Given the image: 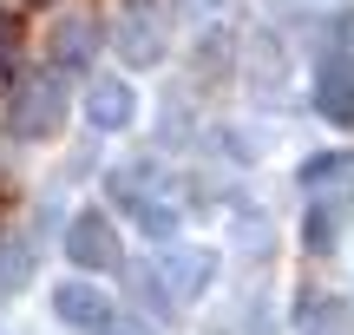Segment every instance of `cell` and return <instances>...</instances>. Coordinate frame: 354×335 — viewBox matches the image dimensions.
<instances>
[{
    "instance_id": "6da1fadb",
    "label": "cell",
    "mask_w": 354,
    "mask_h": 335,
    "mask_svg": "<svg viewBox=\"0 0 354 335\" xmlns=\"http://www.w3.org/2000/svg\"><path fill=\"white\" fill-rule=\"evenodd\" d=\"M112 197L125 204V217L145 237H177V224H184V197L165 178V165H118L112 171Z\"/></svg>"
},
{
    "instance_id": "7a4b0ae2",
    "label": "cell",
    "mask_w": 354,
    "mask_h": 335,
    "mask_svg": "<svg viewBox=\"0 0 354 335\" xmlns=\"http://www.w3.org/2000/svg\"><path fill=\"white\" fill-rule=\"evenodd\" d=\"M66 112H73L66 73H59V66H39V73H26L20 86L7 92V138L39 145V138H53V132L66 125Z\"/></svg>"
},
{
    "instance_id": "3957f363",
    "label": "cell",
    "mask_w": 354,
    "mask_h": 335,
    "mask_svg": "<svg viewBox=\"0 0 354 335\" xmlns=\"http://www.w3.org/2000/svg\"><path fill=\"white\" fill-rule=\"evenodd\" d=\"M66 263L86 270V276L125 270V244L112 230V210H73V224H66Z\"/></svg>"
},
{
    "instance_id": "277c9868",
    "label": "cell",
    "mask_w": 354,
    "mask_h": 335,
    "mask_svg": "<svg viewBox=\"0 0 354 335\" xmlns=\"http://www.w3.org/2000/svg\"><path fill=\"white\" fill-rule=\"evenodd\" d=\"M53 316H59L73 335H125V323H118V302L105 296V289H92L86 276H66V283L53 289Z\"/></svg>"
},
{
    "instance_id": "5b68a950",
    "label": "cell",
    "mask_w": 354,
    "mask_h": 335,
    "mask_svg": "<svg viewBox=\"0 0 354 335\" xmlns=\"http://www.w3.org/2000/svg\"><path fill=\"white\" fill-rule=\"evenodd\" d=\"M99 39H105L99 13H86V7H66L59 20H53V33H46V66L73 73V66H86L92 53H99Z\"/></svg>"
},
{
    "instance_id": "8992f818",
    "label": "cell",
    "mask_w": 354,
    "mask_h": 335,
    "mask_svg": "<svg viewBox=\"0 0 354 335\" xmlns=\"http://www.w3.org/2000/svg\"><path fill=\"white\" fill-rule=\"evenodd\" d=\"M315 112L328 118V125L354 132V60L348 53H328V60L315 66Z\"/></svg>"
},
{
    "instance_id": "52a82bcc",
    "label": "cell",
    "mask_w": 354,
    "mask_h": 335,
    "mask_svg": "<svg viewBox=\"0 0 354 335\" xmlns=\"http://www.w3.org/2000/svg\"><path fill=\"white\" fill-rule=\"evenodd\" d=\"M210 276H216V257H210V250H190V244L158 263V283H165L171 309H177V302H197L203 289H210Z\"/></svg>"
},
{
    "instance_id": "ba28073f",
    "label": "cell",
    "mask_w": 354,
    "mask_h": 335,
    "mask_svg": "<svg viewBox=\"0 0 354 335\" xmlns=\"http://www.w3.org/2000/svg\"><path fill=\"white\" fill-rule=\"evenodd\" d=\"M131 118H138V92H131V79H92V92H86V125L92 132H125Z\"/></svg>"
},
{
    "instance_id": "9c48e42d",
    "label": "cell",
    "mask_w": 354,
    "mask_h": 335,
    "mask_svg": "<svg viewBox=\"0 0 354 335\" xmlns=\"http://www.w3.org/2000/svg\"><path fill=\"white\" fill-rule=\"evenodd\" d=\"M295 329L302 335H348V302L322 296V289H302L295 296Z\"/></svg>"
},
{
    "instance_id": "30bf717a",
    "label": "cell",
    "mask_w": 354,
    "mask_h": 335,
    "mask_svg": "<svg viewBox=\"0 0 354 335\" xmlns=\"http://www.w3.org/2000/svg\"><path fill=\"white\" fill-rule=\"evenodd\" d=\"M302 191L308 197H348L354 191V152H322V158H308L302 165Z\"/></svg>"
},
{
    "instance_id": "8fae6325",
    "label": "cell",
    "mask_w": 354,
    "mask_h": 335,
    "mask_svg": "<svg viewBox=\"0 0 354 335\" xmlns=\"http://www.w3.org/2000/svg\"><path fill=\"white\" fill-rule=\"evenodd\" d=\"M118 39H125V60L131 66H158V60H165V26H158V20H125Z\"/></svg>"
},
{
    "instance_id": "7c38bea8",
    "label": "cell",
    "mask_w": 354,
    "mask_h": 335,
    "mask_svg": "<svg viewBox=\"0 0 354 335\" xmlns=\"http://www.w3.org/2000/svg\"><path fill=\"white\" fill-rule=\"evenodd\" d=\"M335 237H342V204H322L315 217H308V250H328Z\"/></svg>"
},
{
    "instance_id": "4fadbf2b",
    "label": "cell",
    "mask_w": 354,
    "mask_h": 335,
    "mask_svg": "<svg viewBox=\"0 0 354 335\" xmlns=\"http://www.w3.org/2000/svg\"><path fill=\"white\" fill-rule=\"evenodd\" d=\"M13 60V20H0V66Z\"/></svg>"
}]
</instances>
